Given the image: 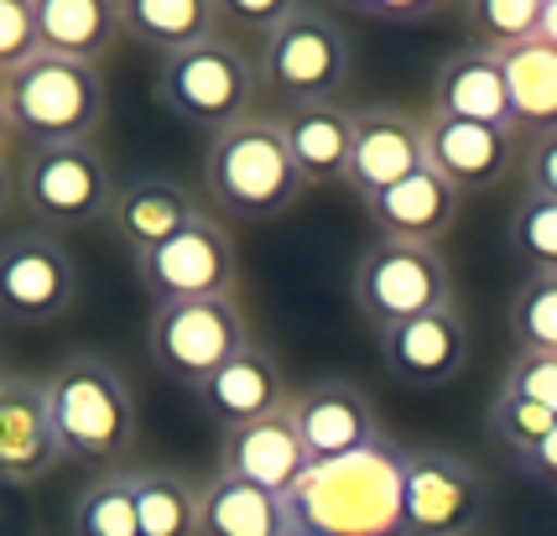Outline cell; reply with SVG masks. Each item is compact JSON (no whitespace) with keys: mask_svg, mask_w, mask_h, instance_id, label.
<instances>
[{"mask_svg":"<svg viewBox=\"0 0 557 536\" xmlns=\"http://www.w3.org/2000/svg\"><path fill=\"white\" fill-rule=\"evenodd\" d=\"M52 407V427L69 459L84 463H115L131 459L136 433H141V412H136V390L121 375L115 360L104 354H63L58 365L42 375Z\"/></svg>","mask_w":557,"mask_h":536,"instance_id":"1","label":"cell"},{"mask_svg":"<svg viewBox=\"0 0 557 536\" xmlns=\"http://www.w3.org/2000/svg\"><path fill=\"white\" fill-rule=\"evenodd\" d=\"M203 183H209V198L219 209L245 224L282 220L297 209V198L308 194V183H302V172L287 151L282 115H261V110L250 121L209 136Z\"/></svg>","mask_w":557,"mask_h":536,"instance_id":"2","label":"cell"},{"mask_svg":"<svg viewBox=\"0 0 557 536\" xmlns=\"http://www.w3.org/2000/svg\"><path fill=\"white\" fill-rule=\"evenodd\" d=\"M401 459L407 448L381 442L360 459L313 463L292 489V521L313 536H401Z\"/></svg>","mask_w":557,"mask_h":536,"instance_id":"3","label":"cell"},{"mask_svg":"<svg viewBox=\"0 0 557 536\" xmlns=\"http://www.w3.org/2000/svg\"><path fill=\"white\" fill-rule=\"evenodd\" d=\"M355 68V42L339 26V16L318 11V5H292L287 22L271 26L256 42V74H261V95L271 104L302 110V104H329L339 99Z\"/></svg>","mask_w":557,"mask_h":536,"instance_id":"4","label":"cell"},{"mask_svg":"<svg viewBox=\"0 0 557 536\" xmlns=\"http://www.w3.org/2000/svg\"><path fill=\"white\" fill-rule=\"evenodd\" d=\"M151 99H157L177 125L219 136V130H230V125H240L256 115L261 74H256V58H245L240 42L214 37V42H203V48L162 58L157 74H151Z\"/></svg>","mask_w":557,"mask_h":536,"instance_id":"5","label":"cell"},{"mask_svg":"<svg viewBox=\"0 0 557 536\" xmlns=\"http://www.w3.org/2000/svg\"><path fill=\"white\" fill-rule=\"evenodd\" d=\"M5 115L16 125L26 147H69V141H95L104 121V78L89 63L48 58L37 52L16 74L0 78Z\"/></svg>","mask_w":557,"mask_h":536,"instance_id":"6","label":"cell"},{"mask_svg":"<svg viewBox=\"0 0 557 536\" xmlns=\"http://www.w3.org/2000/svg\"><path fill=\"white\" fill-rule=\"evenodd\" d=\"M22 209L37 220V229H95L110 224L115 209V172L95 141H69V147H32L22 157Z\"/></svg>","mask_w":557,"mask_h":536,"instance_id":"7","label":"cell"},{"mask_svg":"<svg viewBox=\"0 0 557 536\" xmlns=\"http://www.w3.org/2000/svg\"><path fill=\"white\" fill-rule=\"evenodd\" d=\"M349 302L375 334H391V328L433 313V308L459 302V292H454V271L437 250L375 240L364 245L355 271H349Z\"/></svg>","mask_w":557,"mask_h":536,"instance_id":"8","label":"cell"},{"mask_svg":"<svg viewBox=\"0 0 557 536\" xmlns=\"http://www.w3.org/2000/svg\"><path fill=\"white\" fill-rule=\"evenodd\" d=\"M250 317L235 297L214 302H177V308H151L146 317V354L168 375L172 386L203 390L240 349H250Z\"/></svg>","mask_w":557,"mask_h":536,"instance_id":"9","label":"cell"},{"mask_svg":"<svg viewBox=\"0 0 557 536\" xmlns=\"http://www.w3.org/2000/svg\"><path fill=\"white\" fill-rule=\"evenodd\" d=\"M490 515V485L448 448H407L401 459V536H474Z\"/></svg>","mask_w":557,"mask_h":536,"instance_id":"10","label":"cell"},{"mask_svg":"<svg viewBox=\"0 0 557 536\" xmlns=\"http://www.w3.org/2000/svg\"><path fill=\"white\" fill-rule=\"evenodd\" d=\"M78 261L52 229H11L0 240V317L22 323V328H42L73 313L78 302Z\"/></svg>","mask_w":557,"mask_h":536,"instance_id":"11","label":"cell"},{"mask_svg":"<svg viewBox=\"0 0 557 536\" xmlns=\"http://www.w3.org/2000/svg\"><path fill=\"white\" fill-rule=\"evenodd\" d=\"M141 292L151 297V308H177V302H214V297H235L240 282V261H235V240L219 220L188 224L183 235H172L168 245L146 250L131 261Z\"/></svg>","mask_w":557,"mask_h":536,"instance_id":"12","label":"cell"},{"mask_svg":"<svg viewBox=\"0 0 557 536\" xmlns=\"http://www.w3.org/2000/svg\"><path fill=\"white\" fill-rule=\"evenodd\" d=\"M292 422L302 433V448L313 463H344L360 459L370 448L386 442L381 412L360 386H349L339 375H323L313 386H302L292 396Z\"/></svg>","mask_w":557,"mask_h":536,"instance_id":"13","label":"cell"},{"mask_svg":"<svg viewBox=\"0 0 557 536\" xmlns=\"http://www.w3.org/2000/svg\"><path fill=\"white\" fill-rule=\"evenodd\" d=\"M422 167H428V136H422L417 110H401V104H360L355 110V151H349L344 188L360 203L417 177Z\"/></svg>","mask_w":557,"mask_h":536,"instance_id":"14","label":"cell"},{"mask_svg":"<svg viewBox=\"0 0 557 536\" xmlns=\"http://www.w3.org/2000/svg\"><path fill=\"white\" fill-rule=\"evenodd\" d=\"M381 365H386L396 386L407 390L454 386L463 365H469V313H463V302L433 308V313L381 334Z\"/></svg>","mask_w":557,"mask_h":536,"instance_id":"15","label":"cell"},{"mask_svg":"<svg viewBox=\"0 0 557 536\" xmlns=\"http://www.w3.org/2000/svg\"><path fill=\"white\" fill-rule=\"evenodd\" d=\"M63 459L69 453L52 427L48 386L37 375H5L0 381V485H42Z\"/></svg>","mask_w":557,"mask_h":536,"instance_id":"16","label":"cell"},{"mask_svg":"<svg viewBox=\"0 0 557 536\" xmlns=\"http://www.w3.org/2000/svg\"><path fill=\"white\" fill-rule=\"evenodd\" d=\"M422 136H428V167L459 194H485L495 183H506V172L516 167V136L495 130V125L448 121V115L428 110Z\"/></svg>","mask_w":557,"mask_h":536,"instance_id":"17","label":"cell"},{"mask_svg":"<svg viewBox=\"0 0 557 536\" xmlns=\"http://www.w3.org/2000/svg\"><path fill=\"white\" fill-rule=\"evenodd\" d=\"M360 209H364V220H370V229H375V240L428 245V250H437V240H448L454 224H459L463 194L448 188L433 167H422L417 177H407V183L364 198Z\"/></svg>","mask_w":557,"mask_h":536,"instance_id":"18","label":"cell"},{"mask_svg":"<svg viewBox=\"0 0 557 536\" xmlns=\"http://www.w3.org/2000/svg\"><path fill=\"white\" fill-rule=\"evenodd\" d=\"M308 448H302V433L287 412L267 416V422H250V427H235L219 438V474H235L245 485H261L271 495H292V489L308 479Z\"/></svg>","mask_w":557,"mask_h":536,"instance_id":"19","label":"cell"},{"mask_svg":"<svg viewBox=\"0 0 557 536\" xmlns=\"http://www.w3.org/2000/svg\"><path fill=\"white\" fill-rule=\"evenodd\" d=\"M203 220V203L194 198V188H183L177 177H162V172H141L131 177L121 194H115V209H110V235L131 250V261L168 245L172 235H183L188 224Z\"/></svg>","mask_w":557,"mask_h":536,"instance_id":"20","label":"cell"},{"mask_svg":"<svg viewBox=\"0 0 557 536\" xmlns=\"http://www.w3.org/2000/svg\"><path fill=\"white\" fill-rule=\"evenodd\" d=\"M198 407L219 422V433H235V427H250V422H267V416L287 412L292 390L282 365H276V354L261 349V344H250L198 390Z\"/></svg>","mask_w":557,"mask_h":536,"instance_id":"21","label":"cell"},{"mask_svg":"<svg viewBox=\"0 0 557 536\" xmlns=\"http://www.w3.org/2000/svg\"><path fill=\"white\" fill-rule=\"evenodd\" d=\"M433 115L495 125V130L516 136V121H510V89H506L500 58H490V52H480V48L448 52V58L437 63V74H433Z\"/></svg>","mask_w":557,"mask_h":536,"instance_id":"22","label":"cell"},{"mask_svg":"<svg viewBox=\"0 0 557 536\" xmlns=\"http://www.w3.org/2000/svg\"><path fill=\"white\" fill-rule=\"evenodd\" d=\"M32 11H37V48L48 58L99 68L125 37L115 0H32Z\"/></svg>","mask_w":557,"mask_h":536,"instance_id":"23","label":"cell"},{"mask_svg":"<svg viewBox=\"0 0 557 536\" xmlns=\"http://www.w3.org/2000/svg\"><path fill=\"white\" fill-rule=\"evenodd\" d=\"M282 130H287V151L308 188L344 183L349 151H355V110H349V104L329 99V104L287 110V115H282Z\"/></svg>","mask_w":557,"mask_h":536,"instance_id":"24","label":"cell"},{"mask_svg":"<svg viewBox=\"0 0 557 536\" xmlns=\"http://www.w3.org/2000/svg\"><path fill=\"white\" fill-rule=\"evenodd\" d=\"M121 32L157 58H177L224 37V11L219 0H121Z\"/></svg>","mask_w":557,"mask_h":536,"instance_id":"25","label":"cell"},{"mask_svg":"<svg viewBox=\"0 0 557 536\" xmlns=\"http://www.w3.org/2000/svg\"><path fill=\"white\" fill-rule=\"evenodd\" d=\"M292 500L235 474H214L198 489V536H287Z\"/></svg>","mask_w":557,"mask_h":536,"instance_id":"26","label":"cell"},{"mask_svg":"<svg viewBox=\"0 0 557 536\" xmlns=\"http://www.w3.org/2000/svg\"><path fill=\"white\" fill-rule=\"evenodd\" d=\"M510 89V121L527 136H547L557 130V52L547 42L516 48L500 58Z\"/></svg>","mask_w":557,"mask_h":536,"instance_id":"27","label":"cell"},{"mask_svg":"<svg viewBox=\"0 0 557 536\" xmlns=\"http://www.w3.org/2000/svg\"><path fill=\"white\" fill-rule=\"evenodd\" d=\"M141 536H198V485L162 463H131Z\"/></svg>","mask_w":557,"mask_h":536,"instance_id":"28","label":"cell"},{"mask_svg":"<svg viewBox=\"0 0 557 536\" xmlns=\"http://www.w3.org/2000/svg\"><path fill=\"white\" fill-rule=\"evenodd\" d=\"M69 532L73 536H141L131 469H104V474H95L89 485L73 495Z\"/></svg>","mask_w":557,"mask_h":536,"instance_id":"29","label":"cell"},{"mask_svg":"<svg viewBox=\"0 0 557 536\" xmlns=\"http://www.w3.org/2000/svg\"><path fill=\"white\" fill-rule=\"evenodd\" d=\"M463 26H469V48L506 58L516 48L542 42V0H474L463 5Z\"/></svg>","mask_w":557,"mask_h":536,"instance_id":"30","label":"cell"},{"mask_svg":"<svg viewBox=\"0 0 557 536\" xmlns=\"http://www.w3.org/2000/svg\"><path fill=\"white\" fill-rule=\"evenodd\" d=\"M506 245L527 276H557V198L527 194L510 203Z\"/></svg>","mask_w":557,"mask_h":536,"instance_id":"31","label":"cell"},{"mask_svg":"<svg viewBox=\"0 0 557 536\" xmlns=\"http://www.w3.org/2000/svg\"><path fill=\"white\" fill-rule=\"evenodd\" d=\"M510 334L527 354H557V276H521L510 292Z\"/></svg>","mask_w":557,"mask_h":536,"instance_id":"32","label":"cell"},{"mask_svg":"<svg viewBox=\"0 0 557 536\" xmlns=\"http://www.w3.org/2000/svg\"><path fill=\"white\" fill-rule=\"evenodd\" d=\"M485 427H490V438L516 459V453L536 448V442L553 433L557 416L547 412V407H536V401H521V396H510V390H495V396H490V412H485Z\"/></svg>","mask_w":557,"mask_h":536,"instance_id":"33","label":"cell"},{"mask_svg":"<svg viewBox=\"0 0 557 536\" xmlns=\"http://www.w3.org/2000/svg\"><path fill=\"white\" fill-rule=\"evenodd\" d=\"M500 390L521 396V401H536V407H547L557 416V354H527V349H516V360L500 375Z\"/></svg>","mask_w":557,"mask_h":536,"instance_id":"34","label":"cell"},{"mask_svg":"<svg viewBox=\"0 0 557 536\" xmlns=\"http://www.w3.org/2000/svg\"><path fill=\"white\" fill-rule=\"evenodd\" d=\"M37 11L32 0H0V78L37 58Z\"/></svg>","mask_w":557,"mask_h":536,"instance_id":"35","label":"cell"},{"mask_svg":"<svg viewBox=\"0 0 557 536\" xmlns=\"http://www.w3.org/2000/svg\"><path fill=\"white\" fill-rule=\"evenodd\" d=\"M521 183H527V194L557 198V130L527 141V151H521Z\"/></svg>","mask_w":557,"mask_h":536,"instance_id":"36","label":"cell"},{"mask_svg":"<svg viewBox=\"0 0 557 536\" xmlns=\"http://www.w3.org/2000/svg\"><path fill=\"white\" fill-rule=\"evenodd\" d=\"M297 5V0H271V5H250V0H219V11H224V22H240L256 42L267 37L271 26L287 22V11Z\"/></svg>","mask_w":557,"mask_h":536,"instance_id":"37","label":"cell"},{"mask_svg":"<svg viewBox=\"0 0 557 536\" xmlns=\"http://www.w3.org/2000/svg\"><path fill=\"white\" fill-rule=\"evenodd\" d=\"M516 469L527 474V479H536V485H547V489H557V427L547 433V438L536 442V448H527V453H516Z\"/></svg>","mask_w":557,"mask_h":536,"instance_id":"38","label":"cell"},{"mask_svg":"<svg viewBox=\"0 0 557 536\" xmlns=\"http://www.w3.org/2000/svg\"><path fill=\"white\" fill-rule=\"evenodd\" d=\"M355 11H360V16H370V22H396V26L433 22V16H443V5H433V0H412V5H381V0H360Z\"/></svg>","mask_w":557,"mask_h":536,"instance_id":"39","label":"cell"},{"mask_svg":"<svg viewBox=\"0 0 557 536\" xmlns=\"http://www.w3.org/2000/svg\"><path fill=\"white\" fill-rule=\"evenodd\" d=\"M16 198H22V172L11 167V157H0V220L16 209Z\"/></svg>","mask_w":557,"mask_h":536,"instance_id":"40","label":"cell"},{"mask_svg":"<svg viewBox=\"0 0 557 536\" xmlns=\"http://www.w3.org/2000/svg\"><path fill=\"white\" fill-rule=\"evenodd\" d=\"M542 42L557 52V0H542Z\"/></svg>","mask_w":557,"mask_h":536,"instance_id":"41","label":"cell"},{"mask_svg":"<svg viewBox=\"0 0 557 536\" xmlns=\"http://www.w3.org/2000/svg\"><path fill=\"white\" fill-rule=\"evenodd\" d=\"M11 141H16V125L5 115V99H0V157H11Z\"/></svg>","mask_w":557,"mask_h":536,"instance_id":"42","label":"cell"},{"mask_svg":"<svg viewBox=\"0 0 557 536\" xmlns=\"http://www.w3.org/2000/svg\"><path fill=\"white\" fill-rule=\"evenodd\" d=\"M287 536H313V532H302V526H297V521H292V532Z\"/></svg>","mask_w":557,"mask_h":536,"instance_id":"43","label":"cell"},{"mask_svg":"<svg viewBox=\"0 0 557 536\" xmlns=\"http://www.w3.org/2000/svg\"><path fill=\"white\" fill-rule=\"evenodd\" d=\"M0 381H5V365H0Z\"/></svg>","mask_w":557,"mask_h":536,"instance_id":"44","label":"cell"}]
</instances>
